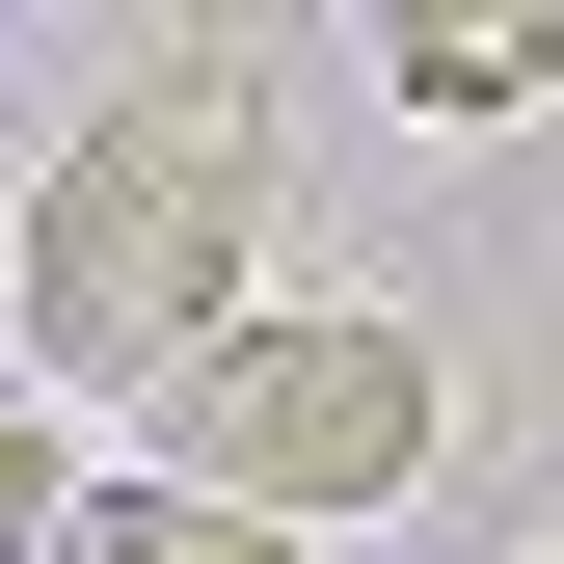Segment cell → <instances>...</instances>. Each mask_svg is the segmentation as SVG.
Listing matches in <instances>:
<instances>
[{
    "mask_svg": "<svg viewBox=\"0 0 564 564\" xmlns=\"http://www.w3.org/2000/svg\"><path fill=\"white\" fill-rule=\"evenodd\" d=\"M242 242H269V108L242 54H134V82L54 134V188L0 216V323L54 377H188L242 323Z\"/></svg>",
    "mask_w": 564,
    "mask_h": 564,
    "instance_id": "obj_1",
    "label": "cell"
},
{
    "mask_svg": "<svg viewBox=\"0 0 564 564\" xmlns=\"http://www.w3.org/2000/svg\"><path fill=\"white\" fill-rule=\"evenodd\" d=\"M564 82V28H403V108H431V134H511Z\"/></svg>",
    "mask_w": 564,
    "mask_h": 564,
    "instance_id": "obj_4",
    "label": "cell"
},
{
    "mask_svg": "<svg viewBox=\"0 0 564 564\" xmlns=\"http://www.w3.org/2000/svg\"><path fill=\"white\" fill-rule=\"evenodd\" d=\"M162 484H216V511H269V538L403 511V484H431V323L403 296H242L162 377Z\"/></svg>",
    "mask_w": 564,
    "mask_h": 564,
    "instance_id": "obj_2",
    "label": "cell"
},
{
    "mask_svg": "<svg viewBox=\"0 0 564 564\" xmlns=\"http://www.w3.org/2000/svg\"><path fill=\"white\" fill-rule=\"evenodd\" d=\"M54 511H82V457H54V403H0V564H54Z\"/></svg>",
    "mask_w": 564,
    "mask_h": 564,
    "instance_id": "obj_5",
    "label": "cell"
},
{
    "mask_svg": "<svg viewBox=\"0 0 564 564\" xmlns=\"http://www.w3.org/2000/svg\"><path fill=\"white\" fill-rule=\"evenodd\" d=\"M54 564H323V538L216 511V484H82V511H54Z\"/></svg>",
    "mask_w": 564,
    "mask_h": 564,
    "instance_id": "obj_3",
    "label": "cell"
}]
</instances>
